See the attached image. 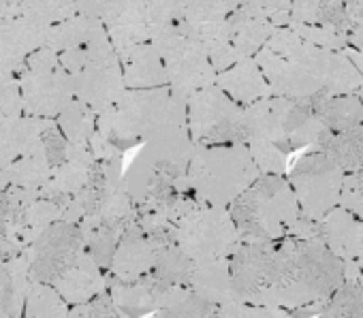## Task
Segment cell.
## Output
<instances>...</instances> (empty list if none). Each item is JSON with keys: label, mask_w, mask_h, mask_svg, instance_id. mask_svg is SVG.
<instances>
[{"label": "cell", "mask_w": 363, "mask_h": 318, "mask_svg": "<svg viewBox=\"0 0 363 318\" xmlns=\"http://www.w3.org/2000/svg\"><path fill=\"white\" fill-rule=\"evenodd\" d=\"M344 284V263L323 242L284 237L274 250L269 286L259 305L293 312L329 301Z\"/></svg>", "instance_id": "obj_1"}, {"label": "cell", "mask_w": 363, "mask_h": 318, "mask_svg": "<svg viewBox=\"0 0 363 318\" xmlns=\"http://www.w3.org/2000/svg\"><path fill=\"white\" fill-rule=\"evenodd\" d=\"M186 103L189 98L179 96L169 86L126 90L116 107L99 113L96 132L124 154L156 135L189 126Z\"/></svg>", "instance_id": "obj_2"}, {"label": "cell", "mask_w": 363, "mask_h": 318, "mask_svg": "<svg viewBox=\"0 0 363 318\" xmlns=\"http://www.w3.org/2000/svg\"><path fill=\"white\" fill-rule=\"evenodd\" d=\"M261 171L248 145H197L186 176L175 184L179 195H191L210 208H227L242 197Z\"/></svg>", "instance_id": "obj_3"}, {"label": "cell", "mask_w": 363, "mask_h": 318, "mask_svg": "<svg viewBox=\"0 0 363 318\" xmlns=\"http://www.w3.org/2000/svg\"><path fill=\"white\" fill-rule=\"evenodd\" d=\"M242 244H276L303 216L297 197L282 176H261L229 205Z\"/></svg>", "instance_id": "obj_4"}, {"label": "cell", "mask_w": 363, "mask_h": 318, "mask_svg": "<svg viewBox=\"0 0 363 318\" xmlns=\"http://www.w3.org/2000/svg\"><path fill=\"white\" fill-rule=\"evenodd\" d=\"M248 143L255 139L278 145L286 156L301 147L316 152L327 139L329 130L316 118L312 103L269 96L244 109Z\"/></svg>", "instance_id": "obj_5"}, {"label": "cell", "mask_w": 363, "mask_h": 318, "mask_svg": "<svg viewBox=\"0 0 363 318\" xmlns=\"http://www.w3.org/2000/svg\"><path fill=\"white\" fill-rule=\"evenodd\" d=\"M175 246L195 263L231 259L242 239L229 210L210 208L195 197L175 225Z\"/></svg>", "instance_id": "obj_6"}, {"label": "cell", "mask_w": 363, "mask_h": 318, "mask_svg": "<svg viewBox=\"0 0 363 318\" xmlns=\"http://www.w3.org/2000/svg\"><path fill=\"white\" fill-rule=\"evenodd\" d=\"M265 47L286 58L289 62L301 67L314 79H318L327 96L359 94V90L363 88V75L346 58L344 52L314 47L306 43L301 37H297L289 26L278 28Z\"/></svg>", "instance_id": "obj_7"}, {"label": "cell", "mask_w": 363, "mask_h": 318, "mask_svg": "<svg viewBox=\"0 0 363 318\" xmlns=\"http://www.w3.org/2000/svg\"><path fill=\"white\" fill-rule=\"evenodd\" d=\"M24 115L56 120L75 98L73 77L60 62V56L48 47L37 50L18 71Z\"/></svg>", "instance_id": "obj_8"}, {"label": "cell", "mask_w": 363, "mask_h": 318, "mask_svg": "<svg viewBox=\"0 0 363 318\" xmlns=\"http://www.w3.org/2000/svg\"><path fill=\"white\" fill-rule=\"evenodd\" d=\"M189 132L195 145H246L244 109L218 86L195 92L189 103Z\"/></svg>", "instance_id": "obj_9"}, {"label": "cell", "mask_w": 363, "mask_h": 318, "mask_svg": "<svg viewBox=\"0 0 363 318\" xmlns=\"http://www.w3.org/2000/svg\"><path fill=\"white\" fill-rule=\"evenodd\" d=\"M150 43L158 50L162 58L169 88L179 96L191 98L195 92L212 88L216 84L218 73L214 71L206 50L189 39L177 28V24L158 28L152 35Z\"/></svg>", "instance_id": "obj_10"}, {"label": "cell", "mask_w": 363, "mask_h": 318, "mask_svg": "<svg viewBox=\"0 0 363 318\" xmlns=\"http://www.w3.org/2000/svg\"><path fill=\"white\" fill-rule=\"evenodd\" d=\"M73 88L75 98L96 113L116 107L126 94L120 58L107 33L84 45V64L73 75Z\"/></svg>", "instance_id": "obj_11"}, {"label": "cell", "mask_w": 363, "mask_h": 318, "mask_svg": "<svg viewBox=\"0 0 363 318\" xmlns=\"http://www.w3.org/2000/svg\"><path fill=\"white\" fill-rule=\"evenodd\" d=\"M346 174L323 152H308L297 158L289 174V184L306 218L320 222L342 201Z\"/></svg>", "instance_id": "obj_12"}, {"label": "cell", "mask_w": 363, "mask_h": 318, "mask_svg": "<svg viewBox=\"0 0 363 318\" xmlns=\"http://www.w3.org/2000/svg\"><path fill=\"white\" fill-rule=\"evenodd\" d=\"M240 3H184V16L177 28L199 43L214 71L220 75L244 60L231 43L229 16Z\"/></svg>", "instance_id": "obj_13"}, {"label": "cell", "mask_w": 363, "mask_h": 318, "mask_svg": "<svg viewBox=\"0 0 363 318\" xmlns=\"http://www.w3.org/2000/svg\"><path fill=\"white\" fill-rule=\"evenodd\" d=\"M86 250L82 229L71 222H56L41 233L26 250L33 282L54 284Z\"/></svg>", "instance_id": "obj_14"}, {"label": "cell", "mask_w": 363, "mask_h": 318, "mask_svg": "<svg viewBox=\"0 0 363 318\" xmlns=\"http://www.w3.org/2000/svg\"><path fill=\"white\" fill-rule=\"evenodd\" d=\"M79 11L92 16L105 24V30L116 47L124 52L128 47L150 43L154 35V22L150 3H77Z\"/></svg>", "instance_id": "obj_15"}, {"label": "cell", "mask_w": 363, "mask_h": 318, "mask_svg": "<svg viewBox=\"0 0 363 318\" xmlns=\"http://www.w3.org/2000/svg\"><path fill=\"white\" fill-rule=\"evenodd\" d=\"M276 244H242L238 252L229 259L231 276L242 303L259 305L265 295L272 278V261H274Z\"/></svg>", "instance_id": "obj_16"}, {"label": "cell", "mask_w": 363, "mask_h": 318, "mask_svg": "<svg viewBox=\"0 0 363 318\" xmlns=\"http://www.w3.org/2000/svg\"><path fill=\"white\" fill-rule=\"evenodd\" d=\"M255 60L261 67L274 96L303 101V103H314L320 96H327L318 79H314L301 67H297V64L289 62L286 58L274 54L272 50L263 47L255 56Z\"/></svg>", "instance_id": "obj_17"}, {"label": "cell", "mask_w": 363, "mask_h": 318, "mask_svg": "<svg viewBox=\"0 0 363 318\" xmlns=\"http://www.w3.org/2000/svg\"><path fill=\"white\" fill-rule=\"evenodd\" d=\"M96 158L90 145H71L67 161L52 174L48 184L39 191V197L50 199L67 210L71 199H75L90 182Z\"/></svg>", "instance_id": "obj_18"}, {"label": "cell", "mask_w": 363, "mask_h": 318, "mask_svg": "<svg viewBox=\"0 0 363 318\" xmlns=\"http://www.w3.org/2000/svg\"><path fill=\"white\" fill-rule=\"evenodd\" d=\"M169 290L171 286L162 284L154 273H147L135 282H122L107 273V293L118 312L126 318H143L147 314H156Z\"/></svg>", "instance_id": "obj_19"}, {"label": "cell", "mask_w": 363, "mask_h": 318, "mask_svg": "<svg viewBox=\"0 0 363 318\" xmlns=\"http://www.w3.org/2000/svg\"><path fill=\"white\" fill-rule=\"evenodd\" d=\"M158 248L139 227V222L135 220L133 225L126 227L118 250L113 254V263L109 269V276L122 280V282H135L147 273L154 271L156 265V254Z\"/></svg>", "instance_id": "obj_20"}, {"label": "cell", "mask_w": 363, "mask_h": 318, "mask_svg": "<svg viewBox=\"0 0 363 318\" xmlns=\"http://www.w3.org/2000/svg\"><path fill=\"white\" fill-rule=\"evenodd\" d=\"M320 242L342 261L363 269V222L344 208H335L320 222Z\"/></svg>", "instance_id": "obj_21"}, {"label": "cell", "mask_w": 363, "mask_h": 318, "mask_svg": "<svg viewBox=\"0 0 363 318\" xmlns=\"http://www.w3.org/2000/svg\"><path fill=\"white\" fill-rule=\"evenodd\" d=\"M231 43L242 58H255L278 30L261 11V3H240L229 16Z\"/></svg>", "instance_id": "obj_22"}, {"label": "cell", "mask_w": 363, "mask_h": 318, "mask_svg": "<svg viewBox=\"0 0 363 318\" xmlns=\"http://www.w3.org/2000/svg\"><path fill=\"white\" fill-rule=\"evenodd\" d=\"M52 286L60 293V297L71 307H77V305L90 303L99 295L107 293V273L84 250L82 256Z\"/></svg>", "instance_id": "obj_23"}, {"label": "cell", "mask_w": 363, "mask_h": 318, "mask_svg": "<svg viewBox=\"0 0 363 318\" xmlns=\"http://www.w3.org/2000/svg\"><path fill=\"white\" fill-rule=\"evenodd\" d=\"M126 90H154L169 86V77L158 50L152 43H141L118 52Z\"/></svg>", "instance_id": "obj_24"}, {"label": "cell", "mask_w": 363, "mask_h": 318, "mask_svg": "<svg viewBox=\"0 0 363 318\" xmlns=\"http://www.w3.org/2000/svg\"><path fill=\"white\" fill-rule=\"evenodd\" d=\"M216 86L231 101H235L238 105H244V107H250L259 101L274 96L272 88L255 58H244L233 69L220 73L216 77Z\"/></svg>", "instance_id": "obj_25"}, {"label": "cell", "mask_w": 363, "mask_h": 318, "mask_svg": "<svg viewBox=\"0 0 363 318\" xmlns=\"http://www.w3.org/2000/svg\"><path fill=\"white\" fill-rule=\"evenodd\" d=\"M45 45V30L24 20H0V71L18 73L26 58Z\"/></svg>", "instance_id": "obj_26"}, {"label": "cell", "mask_w": 363, "mask_h": 318, "mask_svg": "<svg viewBox=\"0 0 363 318\" xmlns=\"http://www.w3.org/2000/svg\"><path fill=\"white\" fill-rule=\"evenodd\" d=\"M191 288L206 301L216 307L240 301L229 259L212 261V263H195V271L191 278Z\"/></svg>", "instance_id": "obj_27"}, {"label": "cell", "mask_w": 363, "mask_h": 318, "mask_svg": "<svg viewBox=\"0 0 363 318\" xmlns=\"http://www.w3.org/2000/svg\"><path fill=\"white\" fill-rule=\"evenodd\" d=\"M48 120L20 115L0 130V171L16 165L41 139Z\"/></svg>", "instance_id": "obj_28"}, {"label": "cell", "mask_w": 363, "mask_h": 318, "mask_svg": "<svg viewBox=\"0 0 363 318\" xmlns=\"http://www.w3.org/2000/svg\"><path fill=\"white\" fill-rule=\"evenodd\" d=\"M30 286V263L24 254L0 263V312L11 318H22Z\"/></svg>", "instance_id": "obj_29"}, {"label": "cell", "mask_w": 363, "mask_h": 318, "mask_svg": "<svg viewBox=\"0 0 363 318\" xmlns=\"http://www.w3.org/2000/svg\"><path fill=\"white\" fill-rule=\"evenodd\" d=\"M105 24L92 16H86V13H77L69 20H65L62 24L50 28L45 33V45L48 50L56 52V54H65L69 50H75V47H84L88 45L90 41H94L96 37L105 35Z\"/></svg>", "instance_id": "obj_30"}, {"label": "cell", "mask_w": 363, "mask_h": 318, "mask_svg": "<svg viewBox=\"0 0 363 318\" xmlns=\"http://www.w3.org/2000/svg\"><path fill=\"white\" fill-rule=\"evenodd\" d=\"M312 109L331 135L346 132L363 124V101L359 94L320 96L312 103Z\"/></svg>", "instance_id": "obj_31"}, {"label": "cell", "mask_w": 363, "mask_h": 318, "mask_svg": "<svg viewBox=\"0 0 363 318\" xmlns=\"http://www.w3.org/2000/svg\"><path fill=\"white\" fill-rule=\"evenodd\" d=\"M316 152H323L325 156H329L346 176L361 174L363 171V124L346 132L329 135V139Z\"/></svg>", "instance_id": "obj_32"}, {"label": "cell", "mask_w": 363, "mask_h": 318, "mask_svg": "<svg viewBox=\"0 0 363 318\" xmlns=\"http://www.w3.org/2000/svg\"><path fill=\"white\" fill-rule=\"evenodd\" d=\"M152 318H218V307L201 299L191 286H173Z\"/></svg>", "instance_id": "obj_33"}, {"label": "cell", "mask_w": 363, "mask_h": 318, "mask_svg": "<svg viewBox=\"0 0 363 318\" xmlns=\"http://www.w3.org/2000/svg\"><path fill=\"white\" fill-rule=\"evenodd\" d=\"M56 124L71 145H88L90 139L96 135L99 113L92 107H88L84 101L73 98L65 107V111L56 118Z\"/></svg>", "instance_id": "obj_34"}, {"label": "cell", "mask_w": 363, "mask_h": 318, "mask_svg": "<svg viewBox=\"0 0 363 318\" xmlns=\"http://www.w3.org/2000/svg\"><path fill=\"white\" fill-rule=\"evenodd\" d=\"M195 271V261H191L175 244H167L158 248L154 276L167 286H191V278Z\"/></svg>", "instance_id": "obj_35"}, {"label": "cell", "mask_w": 363, "mask_h": 318, "mask_svg": "<svg viewBox=\"0 0 363 318\" xmlns=\"http://www.w3.org/2000/svg\"><path fill=\"white\" fill-rule=\"evenodd\" d=\"M71 305L52 284L33 282L22 318H69Z\"/></svg>", "instance_id": "obj_36"}, {"label": "cell", "mask_w": 363, "mask_h": 318, "mask_svg": "<svg viewBox=\"0 0 363 318\" xmlns=\"http://www.w3.org/2000/svg\"><path fill=\"white\" fill-rule=\"evenodd\" d=\"M79 13L77 3H24L22 20L39 30H50Z\"/></svg>", "instance_id": "obj_37"}, {"label": "cell", "mask_w": 363, "mask_h": 318, "mask_svg": "<svg viewBox=\"0 0 363 318\" xmlns=\"http://www.w3.org/2000/svg\"><path fill=\"white\" fill-rule=\"evenodd\" d=\"M316 318H363V286L359 280L346 282Z\"/></svg>", "instance_id": "obj_38"}, {"label": "cell", "mask_w": 363, "mask_h": 318, "mask_svg": "<svg viewBox=\"0 0 363 318\" xmlns=\"http://www.w3.org/2000/svg\"><path fill=\"white\" fill-rule=\"evenodd\" d=\"M248 149L255 158L261 176H282L286 171L289 158L278 145L263 141V139H255L248 143Z\"/></svg>", "instance_id": "obj_39"}, {"label": "cell", "mask_w": 363, "mask_h": 318, "mask_svg": "<svg viewBox=\"0 0 363 318\" xmlns=\"http://www.w3.org/2000/svg\"><path fill=\"white\" fill-rule=\"evenodd\" d=\"M297 37H301L306 43L320 47V50H329V52H344L348 47V35L327 28V26H289Z\"/></svg>", "instance_id": "obj_40"}, {"label": "cell", "mask_w": 363, "mask_h": 318, "mask_svg": "<svg viewBox=\"0 0 363 318\" xmlns=\"http://www.w3.org/2000/svg\"><path fill=\"white\" fill-rule=\"evenodd\" d=\"M0 115L20 118L24 115V101L18 73L0 71Z\"/></svg>", "instance_id": "obj_41"}, {"label": "cell", "mask_w": 363, "mask_h": 318, "mask_svg": "<svg viewBox=\"0 0 363 318\" xmlns=\"http://www.w3.org/2000/svg\"><path fill=\"white\" fill-rule=\"evenodd\" d=\"M218 318H291V312L280 307H263L250 303H227L218 307Z\"/></svg>", "instance_id": "obj_42"}, {"label": "cell", "mask_w": 363, "mask_h": 318, "mask_svg": "<svg viewBox=\"0 0 363 318\" xmlns=\"http://www.w3.org/2000/svg\"><path fill=\"white\" fill-rule=\"evenodd\" d=\"M340 208H344L346 212H350L354 218H359L363 222V171L348 174L344 178Z\"/></svg>", "instance_id": "obj_43"}, {"label": "cell", "mask_w": 363, "mask_h": 318, "mask_svg": "<svg viewBox=\"0 0 363 318\" xmlns=\"http://www.w3.org/2000/svg\"><path fill=\"white\" fill-rule=\"evenodd\" d=\"M69 318H126L118 312V307L113 305L109 293H103L99 295L94 301L90 303H84V305H77V307H71V314Z\"/></svg>", "instance_id": "obj_44"}, {"label": "cell", "mask_w": 363, "mask_h": 318, "mask_svg": "<svg viewBox=\"0 0 363 318\" xmlns=\"http://www.w3.org/2000/svg\"><path fill=\"white\" fill-rule=\"evenodd\" d=\"M22 254H24V250L20 246H16V244H11V242L0 237V263H7V261L18 259Z\"/></svg>", "instance_id": "obj_45"}, {"label": "cell", "mask_w": 363, "mask_h": 318, "mask_svg": "<svg viewBox=\"0 0 363 318\" xmlns=\"http://www.w3.org/2000/svg\"><path fill=\"white\" fill-rule=\"evenodd\" d=\"M346 16L352 26H361L363 24V3H346Z\"/></svg>", "instance_id": "obj_46"}, {"label": "cell", "mask_w": 363, "mask_h": 318, "mask_svg": "<svg viewBox=\"0 0 363 318\" xmlns=\"http://www.w3.org/2000/svg\"><path fill=\"white\" fill-rule=\"evenodd\" d=\"M348 45L363 56V24L350 28V33H348Z\"/></svg>", "instance_id": "obj_47"}, {"label": "cell", "mask_w": 363, "mask_h": 318, "mask_svg": "<svg viewBox=\"0 0 363 318\" xmlns=\"http://www.w3.org/2000/svg\"><path fill=\"white\" fill-rule=\"evenodd\" d=\"M11 120H13V118H5V115H0V130H3V128H5V126L11 122Z\"/></svg>", "instance_id": "obj_48"}, {"label": "cell", "mask_w": 363, "mask_h": 318, "mask_svg": "<svg viewBox=\"0 0 363 318\" xmlns=\"http://www.w3.org/2000/svg\"><path fill=\"white\" fill-rule=\"evenodd\" d=\"M0 318H11V316H7L5 312H0Z\"/></svg>", "instance_id": "obj_49"}, {"label": "cell", "mask_w": 363, "mask_h": 318, "mask_svg": "<svg viewBox=\"0 0 363 318\" xmlns=\"http://www.w3.org/2000/svg\"><path fill=\"white\" fill-rule=\"evenodd\" d=\"M359 98H361V101H363V88H361V90H359Z\"/></svg>", "instance_id": "obj_50"}, {"label": "cell", "mask_w": 363, "mask_h": 318, "mask_svg": "<svg viewBox=\"0 0 363 318\" xmlns=\"http://www.w3.org/2000/svg\"><path fill=\"white\" fill-rule=\"evenodd\" d=\"M359 282H361V286H363V276H361V278H359Z\"/></svg>", "instance_id": "obj_51"}]
</instances>
